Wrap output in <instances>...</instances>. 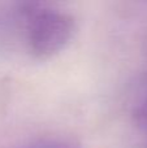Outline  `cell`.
<instances>
[{"instance_id":"3","label":"cell","mask_w":147,"mask_h":148,"mask_svg":"<svg viewBox=\"0 0 147 148\" xmlns=\"http://www.w3.org/2000/svg\"><path fill=\"white\" fill-rule=\"evenodd\" d=\"M134 117L137 123L142 129L147 130V99H145L134 112Z\"/></svg>"},{"instance_id":"1","label":"cell","mask_w":147,"mask_h":148,"mask_svg":"<svg viewBox=\"0 0 147 148\" xmlns=\"http://www.w3.org/2000/svg\"><path fill=\"white\" fill-rule=\"evenodd\" d=\"M76 21L60 9L38 7L27 10L26 43L35 59H49L61 52L72 40Z\"/></svg>"},{"instance_id":"2","label":"cell","mask_w":147,"mask_h":148,"mask_svg":"<svg viewBox=\"0 0 147 148\" xmlns=\"http://www.w3.org/2000/svg\"><path fill=\"white\" fill-rule=\"evenodd\" d=\"M20 148H81V146L77 140L68 136H46Z\"/></svg>"}]
</instances>
